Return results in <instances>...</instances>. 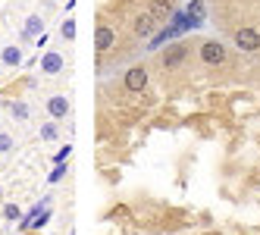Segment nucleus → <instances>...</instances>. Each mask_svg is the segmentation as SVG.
Segmentation results:
<instances>
[{
	"instance_id": "obj_18",
	"label": "nucleus",
	"mask_w": 260,
	"mask_h": 235,
	"mask_svg": "<svg viewBox=\"0 0 260 235\" xmlns=\"http://www.w3.org/2000/svg\"><path fill=\"white\" fill-rule=\"evenodd\" d=\"M69 151H72V148H63V151H60V154H57V157H53V163H57V166H60V163H63V160H66V157H69Z\"/></svg>"
},
{
	"instance_id": "obj_3",
	"label": "nucleus",
	"mask_w": 260,
	"mask_h": 235,
	"mask_svg": "<svg viewBox=\"0 0 260 235\" xmlns=\"http://www.w3.org/2000/svg\"><path fill=\"white\" fill-rule=\"evenodd\" d=\"M235 44L241 50H260V31L257 28H238L235 31Z\"/></svg>"
},
{
	"instance_id": "obj_6",
	"label": "nucleus",
	"mask_w": 260,
	"mask_h": 235,
	"mask_svg": "<svg viewBox=\"0 0 260 235\" xmlns=\"http://www.w3.org/2000/svg\"><path fill=\"white\" fill-rule=\"evenodd\" d=\"M60 69H63V53L60 50L44 53V60H41V72H44V76H57Z\"/></svg>"
},
{
	"instance_id": "obj_11",
	"label": "nucleus",
	"mask_w": 260,
	"mask_h": 235,
	"mask_svg": "<svg viewBox=\"0 0 260 235\" xmlns=\"http://www.w3.org/2000/svg\"><path fill=\"white\" fill-rule=\"evenodd\" d=\"M41 31H44V22L38 19V16H28V22H25V31H22V35H25V38H35V35H41Z\"/></svg>"
},
{
	"instance_id": "obj_15",
	"label": "nucleus",
	"mask_w": 260,
	"mask_h": 235,
	"mask_svg": "<svg viewBox=\"0 0 260 235\" xmlns=\"http://www.w3.org/2000/svg\"><path fill=\"white\" fill-rule=\"evenodd\" d=\"M7 151H13V138L7 132H0V154H7Z\"/></svg>"
},
{
	"instance_id": "obj_10",
	"label": "nucleus",
	"mask_w": 260,
	"mask_h": 235,
	"mask_svg": "<svg viewBox=\"0 0 260 235\" xmlns=\"http://www.w3.org/2000/svg\"><path fill=\"white\" fill-rule=\"evenodd\" d=\"M0 60H4L7 66H19V63H22V50H19V47H4Z\"/></svg>"
},
{
	"instance_id": "obj_16",
	"label": "nucleus",
	"mask_w": 260,
	"mask_h": 235,
	"mask_svg": "<svg viewBox=\"0 0 260 235\" xmlns=\"http://www.w3.org/2000/svg\"><path fill=\"white\" fill-rule=\"evenodd\" d=\"M4 216H7V220H22V213H19V207H16V204H10L4 210Z\"/></svg>"
},
{
	"instance_id": "obj_17",
	"label": "nucleus",
	"mask_w": 260,
	"mask_h": 235,
	"mask_svg": "<svg viewBox=\"0 0 260 235\" xmlns=\"http://www.w3.org/2000/svg\"><path fill=\"white\" fill-rule=\"evenodd\" d=\"M63 173H66V166L60 163L57 170H53V173H50V185H53V182H60V176H63Z\"/></svg>"
},
{
	"instance_id": "obj_12",
	"label": "nucleus",
	"mask_w": 260,
	"mask_h": 235,
	"mask_svg": "<svg viewBox=\"0 0 260 235\" xmlns=\"http://www.w3.org/2000/svg\"><path fill=\"white\" fill-rule=\"evenodd\" d=\"M41 138H44V141H57V138H60V129H57V119H50V122L44 125V129H41Z\"/></svg>"
},
{
	"instance_id": "obj_8",
	"label": "nucleus",
	"mask_w": 260,
	"mask_h": 235,
	"mask_svg": "<svg viewBox=\"0 0 260 235\" xmlns=\"http://www.w3.org/2000/svg\"><path fill=\"white\" fill-rule=\"evenodd\" d=\"M154 28H157V19H154L151 13H141L138 19H135V35H138V38H151Z\"/></svg>"
},
{
	"instance_id": "obj_14",
	"label": "nucleus",
	"mask_w": 260,
	"mask_h": 235,
	"mask_svg": "<svg viewBox=\"0 0 260 235\" xmlns=\"http://www.w3.org/2000/svg\"><path fill=\"white\" fill-rule=\"evenodd\" d=\"M63 38H66V41L76 38V22H72V19H66V22H63Z\"/></svg>"
},
{
	"instance_id": "obj_1",
	"label": "nucleus",
	"mask_w": 260,
	"mask_h": 235,
	"mask_svg": "<svg viewBox=\"0 0 260 235\" xmlns=\"http://www.w3.org/2000/svg\"><path fill=\"white\" fill-rule=\"evenodd\" d=\"M201 60L207 66H222L229 60V53H226V47H222L219 41H204L201 44Z\"/></svg>"
},
{
	"instance_id": "obj_2",
	"label": "nucleus",
	"mask_w": 260,
	"mask_h": 235,
	"mask_svg": "<svg viewBox=\"0 0 260 235\" xmlns=\"http://www.w3.org/2000/svg\"><path fill=\"white\" fill-rule=\"evenodd\" d=\"M122 85L128 88V91H144V85H147V72H144V66H132V69H125Z\"/></svg>"
},
{
	"instance_id": "obj_4",
	"label": "nucleus",
	"mask_w": 260,
	"mask_h": 235,
	"mask_svg": "<svg viewBox=\"0 0 260 235\" xmlns=\"http://www.w3.org/2000/svg\"><path fill=\"white\" fill-rule=\"evenodd\" d=\"M113 41H116V35H113L110 25H98L94 28V50L98 53H107L110 47H113Z\"/></svg>"
},
{
	"instance_id": "obj_13",
	"label": "nucleus",
	"mask_w": 260,
	"mask_h": 235,
	"mask_svg": "<svg viewBox=\"0 0 260 235\" xmlns=\"http://www.w3.org/2000/svg\"><path fill=\"white\" fill-rule=\"evenodd\" d=\"M10 110H13V116H16V119H28V104H22V100H16Z\"/></svg>"
},
{
	"instance_id": "obj_7",
	"label": "nucleus",
	"mask_w": 260,
	"mask_h": 235,
	"mask_svg": "<svg viewBox=\"0 0 260 235\" xmlns=\"http://www.w3.org/2000/svg\"><path fill=\"white\" fill-rule=\"evenodd\" d=\"M69 113V100L63 97V94H53L50 100H47V116L50 119H63Z\"/></svg>"
},
{
	"instance_id": "obj_5",
	"label": "nucleus",
	"mask_w": 260,
	"mask_h": 235,
	"mask_svg": "<svg viewBox=\"0 0 260 235\" xmlns=\"http://www.w3.org/2000/svg\"><path fill=\"white\" fill-rule=\"evenodd\" d=\"M185 57H188V44H176V47H170V50L163 53V66L166 69H176Z\"/></svg>"
},
{
	"instance_id": "obj_9",
	"label": "nucleus",
	"mask_w": 260,
	"mask_h": 235,
	"mask_svg": "<svg viewBox=\"0 0 260 235\" xmlns=\"http://www.w3.org/2000/svg\"><path fill=\"white\" fill-rule=\"evenodd\" d=\"M147 13H151L157 22H166V19L173 16V4H170V0H154V4H151V10H147Z\"/></svg>"
}]
</instances>
